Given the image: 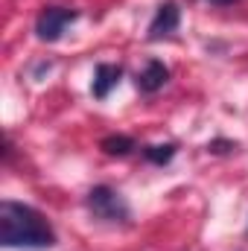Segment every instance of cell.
<instances>
[{
	"label": "cell",
	"mask_w": 248,
	"mask_h": 251,
	"mask_svg": "<svg viewBox=\"0 0 248 251\" xmlns=\"http://www.w3.org/2000/svg\"><path fill=\"white\" fill-rule=\"evenodd\" d=\"M131 149H134V140L125 137V134L105 137V140H102V152H105V155H120V158H123V155H128Z\"/></svg>",
	"instance_id": "cell-7"
},
{
	"label": "cell",
	"mask_w": 248,
	"mask_h": 251,
	"mask_svg": "<svg viewBox=\"0 0 248 251\" xmlns=\"http://www.w3.org/2000/svg\"><path fill=\"white\" fill-rule=\"evenodd\" d=\"M167 79H170V70H167L164 64L149 62L140 73H137V88H140L143 94H155V91H161V88L167 85Z\"/></svg>",
	"instance_id": "cell-6"
},
{
	"label": "cell",
	"mask_w": 248,
	"mask_h": 251,
	"mask_svg": "<svg viewBox=\"0 0 248 251\" xmlns=\"http://www.w3.org/2000/svg\"><path fill=\"white\" fill-rule=\"evenodd\" d=\"M85 204H88V210L97 216V219H102V222H128L131 219V207L125 204V199L117 193V190L105 187V184H99V187H94L88 193V199H85Z\"/></svg>",
	"instance_id": "cell-2"
},
{
	"label": "cell",
	"mask_w": 248,
	"mask_h": 251,
	"mask_svg": "<svg viewBox=\"0 0 248 251\" xmlns=\"http://www.w3.org/2000/svg\"><path fill=\"white\" fill-rule=\"evenodd\" d=\"M0 246L3 249H50L56 246V231L35 207L6 199L0 204Z\"/></svg>",
	"instance_id": "cell-1"
},
{
	"label": "cell",
	"mask_w": 248,
	"mask_h": 251,
	"mask_svg": "<svg viewBox=\"0 0 248 251\" xmlns=\"http://www.w3.org/2000/svg\"><path fill=\"white\" fill-rule=\"evenodd\" d=\"M207 3H216V6H228V3H234V0H207Z\"/></svg>",
	"instance_id": "cell-9"
},
{
	"label": "cell",
	"mask_w": 248,
	"mask_h": 251,
	"mask_svg": "<svg viewBox=\"0 0 248 251\" xmlns=\"http://www.w3.org/2000/svg\"><path fill=\"white\" fill-rule=\"evenodd\" d=\"M76 18H79V12H76V9L47 6V9L38 15V21H35V32H38V38H41V41H59V38L64 35V29H67Z\"/></svg>",
	"instance_id": "cell-3"
},
{
	"label": "cell",
	"mask_w": 248,
	"mask_h": 251,
	"mask_svg": "<svg viewBox=\"0 0 248 251\" xmlns=\"http://www.w3.org/2000/svg\"><path fill=\"white\" fill-rule=\"evenodd\" d=\"M143 155H146V161H152V164H170V161H173V155H175V146H173V143L149 146Z\"/></svg>",
	"instance_id": "cell-8"
},
{
	"label": "cell",
	"mask_w": 248,
	"mask_h": 251,
	"mask_svg": "<svg viewBox=\"0 0 248 251\" xmlns=\"http://www.w3.org/2000/svg\"><path fill=\"white\" fill-rule=\"evenodd\" d=\"M178 24H181V12H178V6H175L173 0L161 3V6H158V15H155L152 24H149V41H161V38L173 35V32L178 29Z\"/></svg>",
	"instance_id": "cell-4"
},
{
	"label": "cell",
	"mask_w": 248,
	"mask_h": 251,
	"mask_svg": "<svg viewBox=\"0 0 248 251\" xmlns=\"http://www.w3.org/2000/svg\"><path fill=\"white\" fill-rule=\"evenodd\" d=\"M120 76H123V70H120L117 64H99V67L94 70V85H91L94 97H97V100H105V97L120 85Z\"/></svg>",
	"instance_id": "cell-5"
}]
</instances>
